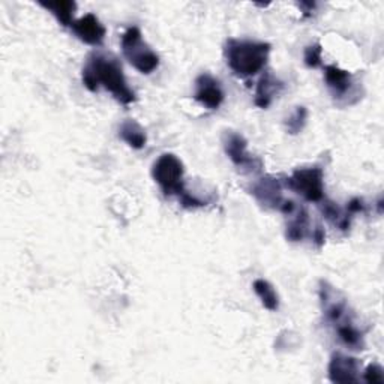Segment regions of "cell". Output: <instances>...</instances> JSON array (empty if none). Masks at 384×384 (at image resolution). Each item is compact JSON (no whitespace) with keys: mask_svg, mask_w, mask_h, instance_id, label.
<instances>
[{"mask_svg":"<svg viewBox=\"0 0 384 384\" xmlns=\"http://www.w3.org/2000/svg\"><path fill=\"white\" fill-rule=\"evenodd\" d=\"M83 84L91 92H96L102 86L125 105L135 101V93L125 80L122 65L113 56L93 53L89 57L83 68Z\"/></svg>","mask_w":384,"mask_h":384,"instance_id":"1","label":"cell"},{"mask_svg":"<svg viewBox=\"0 0 384 384\" xmlns=\"http://www.w3.org/2000/svg\"><path fill=\"white\" fill-rule=\"evenodd\" d=\"M225 59L230 70L239 77H252L259 74L268 63L270 45L264 43L229 39L225 43Z\"/></svg>","mask_w":384,"mask_h":384,"instance_id":"2","label":"cell"},{"mask_svg":"<svg viewBox=\"0 0 384 384\" xmlns=\"http://www.w3.org/2000/svg\"><path fill=\"white\" fill-rule=\"evenodd\" d=\"M122 50L125 57L130 63L141 74H152L158 65H160V57L143 43L141 32L139 27H130L122 36Z\"/></svg>","mask_w":384,"mask_h":384,"instance_id":"3","label":"cell"},{"mask_svg":"<svg viewBox=\"0 0 384 384\" xmlns=\"http://www.w3.org/2000/svg\"><path fill=\"white\" fill-rule=\"evenodd\" d=\"M152 176L161 186L165 195H182L183 188V164L173 153L161 155L153 164Z\"/></svg>","mask_w":384,"mask_h":384,"instance_id":"4","label":"cell"},{"mask_svg":"<svg viewBox=\"0 0 384 384\" xmlns=\"http://www.w3.org/2000/svg\"><path fill=\"white\" fill-rule=\"evenodd\" d=\"M287 186L291 191L302 195L305 200L318 203L324 195L323 170L318 167L299 169L289 177Z\"/></svg>","mask_w":384,"mask_h":384,"instance_id":"5","label":"cell"},{"mask_svg":"<svg viewBox=\"0 0 384 384\" xmlns=\"http://www.w3.org/2000/svg\"><path fill=\"white\" fill-rule=\"evenodd\" d=\"M222 141L225 152H227L229 158L236 165L242 167L245 170H261V162L252 158L246 151V141L242 135L236 132H225Z\"/></svg>","mask_w":384,"mask_h":384,"instance_id":"6","label":"cell"},{"mask_svg":"<svg viewBox=\"0 0 384 384\" xmlns=\"http://www.w3.org/2000/svg\"><path fill=\"white\" fill-rule=\"evenodd\" d=\"M195 100L209 110H216L224 101V92L218 80L209 74H201L197 78Z\"/></svg>","mask_w":384,"mask_h":384,"instance_id":"7","label":"cell"},{"mask_svg":"<svg viewBox=\"0 0 384 384\" xmlns=\"http://www.w3.org/2000/svg\"><path fill=\"white\" fill-rule=\"evenodd\" d=\"M71 29L78 39H82L89 45H101L107 33L105 27L93 14H86L84 17L75 20L71 24Z\"/></svg>","mask_w":384,"mask_h":384,"instance_id":"8","label":"cell"},{"mask_svg":"<svg viewBox=\"0 0 384 384\" xmlns=\"http://www.w3.org/2000/svg\"><path fill=\"white\" fill-rule=\"evenodd\" d=\"M359 372V362L344 354H335L329 365V377L333 383H356Z\"/></svg>","mask_w":384,"mask_h":384,"instance_id":"9","label":"cell"},{"mask_svg":"<svg viewBox=\"0 0 384 384\" xmlns=\"http://www.w3.org/2000/svg\"><path fill=\"white\" fill-rule=\"evenodd\" d=\"M252 194L266 208H281L284 199L281 195V186L277 179L266 177L252 188Z\"/></svg>","mask_w":384,"mask_h":384,"instance_id":"10","label":"cell"},{"mask_svg":"<svg viewBox=\"0 0 384 384\" xmlns=\"http://www.w3.org/2000/svg\"><path fill=\"white\" fill-rule=\"evenodd\" d=\"M282 83L278 82L272 74H264V77L257 84V92H255V104L260 108H268L273 100V96L279 92Z\"/></svg>","mask_w":384,"mask_h":384,"instance_id":"11","label":"cell"},{"mask_svg":"<svg viewBox=\"0 0 384 384\" xmlns=\"http://www.w3.org/2000/svg\"><path fill=\"white\" fill-rule=\"evenodd\" d=\"M119 137L132 149H143L147 143V137L143 128L132 119L123 121L119 128Z\"/></svg>","mask_w":384,"mask_h":384,"instance_id":"12","label":"cell"},{"mask_svg":"<svg viewBox=\"0 0 384 384\" xmlns=\"http://www.w3.org/2000/svg\"><path fill=\"white\" fill-rule=\"evenodd\" d=\"M324 77H326V83L335 96H342L344 93H347L351 86V75L347 71L339 70L338 66H326Z\"/></svg>","mask_w":384,"mask_h":384,"instance_id":"13","label":"cell"},{"mask_svg":"<svg viewBox=\"0 0 384 384\" xmlns=\"http://www.w3.org/2000/svg\"><path fill=\"white\" fill-rule=\"evenodd\" d=\"M41 6L48 9V11H52L62 26H71L74 23L72 15L77 9L75 2H66V0H61V2H48V3L41 2Z\"/></svg>","mask_w":384,"mask_h":384,"instance_id":"14","label":"cell"},{"mask_svg":"<svg viewBox=\"0 0 384 384\" xmlns=\"http://www.w3.org/2000/svg\"><path fill=\"white\" fill-rule=\"evenodd\" d=\"M254 291L257 296L260 298L261 303L264 305L266 309L269 311H277L279 308V298L277 291L272 287V285L264 281V279H257L254 282Z\"/></svg>","mask_w":384,"mask_h":384,"instance_id":"15","label":"cell"},{"mask_svg":"<svg viewBox=\"0 0 384 384\" xmlns=\"http://www.w3.org/2000/svg\"><path fill=\"white\" fill-rule=\"evenodd\" d=\"M308 229V213L302 210L298 218L291 221L287 227V238L293 242H299L305 239V233H307Z\"/></svg>","mask_w":384,"mask_h":384,"instance_id":"16","label":"cell"},{"mask_svg":"<svg viewBox=\"0 0 384 384\" xmlns=\"http://www.w3.org/2000/svg\"><path fill=\"white\" fill-rule=\"evenodd\" d=\"M339 338L344 341V344H347L348 347L353 348H359L362 347V335L356 328H353L350 323H344L338 328Z\"/></svg>","mask_w":384,"mask_h":384,"instance_id":"17","label":"cell"},{"mask_svg":"<svg viewBox=\"0 0 384 384\" xmlns=\"http://www.w3.org/2000/svg\"><path fill=\"white\" fill-rule=\"evenodd\" d=\"M305 122H307V110H305L303 107H298V110L294 112V114L290 117L287 122L289 131L291 134H298L303 128Z\"/></svg>","mask_w":384,"mask_h":384,"instance_id":"18","label":"cell"},{"mask_svg":"<svg viewBox=\"0 0 384 384\" xmlns=\"http://www.w3.org/2000/svg\"><path fill=\"white\" fill-rule=\"evenodd\" d=\"M321 45L315 44L308 47L307 50H305V63H307L309 68H317L318 65H321Z\"/></svg>","mask_w":384,"mask_h":384,"instance_id":"19","label":"cell"},{"mask_svg":"<svg viewBox=\"0 0 384 384\" xmlns=\"http://www.w3.org/2000/svg\"><path fill=\"white\" fill-rule=\"evenodd\" d=\"M365 381L372 384H381L384 381L383 368L378 365H369L365 371Z\"/></svg>","mask_w":384,"mask_h":384,"instance_id":"20","label":"cell"},{"mask_svg":"<svg viewBox=\"0 0 384 384\" xmlns=\"http://www.w3.org/2000/svg\"><path fill=\"white\" fill-rule=\"evenodd\" d=\"M347 210H348L350 213H358V212H362V210H363L362 200H359V199H354V200H351V201L348 203V206H347Z\"/></svg>","mask_w":384,"mask_h":384,"instance_id":"21","label":"cell"},{"mask_svg":"<svg viewBox=\"0 0 384 384\" xmlns=\"http://www.w3.org/2000/svg\"><path fill=\"white\" fill-rule=\"evenodd\" d=\"M314 239H315V242H317L318 245H323L324 239H326V234H324V230L321 227H318L317 230L314 231Z\"/></svg>","mask_w":384,"mask_h":384,"instance_id":"22","label":"cell"}]
</instances>
